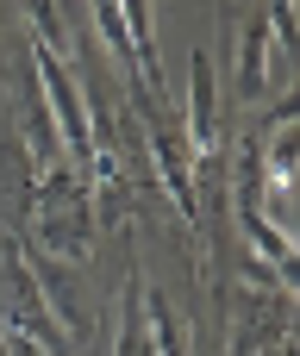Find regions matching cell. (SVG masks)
Listing matches in <instances>:
<instances>
[{
    "label": "cell",
    "instance_id": "3957f363",
    "mask_svg": "<svg viewBox=\"0 0 300 356\" xmlns=\"http://www.w3.org/2000/svg\"><path fill=\"white\" fill-rule=\"evenodd\" d=\"M31 81H38V100H44L50 125L63 131V150L75 156V169H94V163L106 156V144L88 131V94L75 88L69 63H63V56H50L44 44H31Z\"/></svg>",
    "mask_w": 300,
    "mask_h": 356
},
{
    "label": "cell",
    "instance_id": "7a4b0ae2",
    "mask_svg": "<svg viewBox=\"0 0 300 356\" xmlns=\"http://www.w3.org/2000/svg\"><path fill=\"white\" fill-rule=\"evenodd\" d=\"M219 19H226V81H232V106H257L269 88H276V69H269V19H263V0H219Z\"/></svg>",
    "mask_w": 300,
    "mask_h": 356
},
{
    "label": "cell",
    "instance_id": "5b68a950",
    "mask_svg": "<svg viewBox=\"0 0 300 356\" xmlns=\"http://www.w3.org/2000/svg\"><path fill=\"white\" fill-rule=\"evenodd\" d=\"M263 19H269V38H276V50H282V56H294V31H300L294 0H263Z\"/></svg>",
    "mask_w": 300,
    "mask_h": 356
},
{
    "label": "cell",
    "instance_id": "6da1fadb",
    "mask_svg": "<svg viewBox=\"0 0 300 356\" xmlns=\"http://www.w3.org/2000/svg\"><path fill=\"white\" fill-rule=\"evenodd\" d=\"M31 194H38V250L56 257V263H81L94 250V200H88V181L69 163H50V169H38Z\"/></svg>",
    "mask_w": 300,
    "mask_h": 356
},
{
    "label": "cell",
    "instance_id": "277c9868",
    "mask_svg": "<svg viewBox=\"0 0 300 356\" xmlns=\"http://www.w3.org/2000/svg\"><path fill=\"white\" fill-rule=\"evenodd\" d=\"M188 156L194 169H213L219 163V144H226V113H219V69L207 50L188 56Z\"/></svg>",
    "mask_w": 300,
    "mask_h": 356
}]
</instances>
